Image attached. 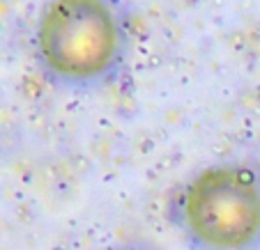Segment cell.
<instances>
[{
    "label": "cell",
    "instance_id": "6da1fadb",
    "mask_svg": "<svg viewBox=\"0 0 260 250\" xmlns=\"http://www.w3.org/2000/svg\"><path fill=\"white\" fill-rule=\"evenodd\" d=\"M127 32L113 0H46L35 25V55L51 83L90 90L124 62Z\"/></svg>",
    "mask_w": 260,
    "mask_h": 250
},
{
    "label": "cell",
    "instance_id": "277c9868",
    "mask_svg": "<svg viewBox=\"0 0 260 250\" xmlns=\"http://www.w3.org/2000/svg\"><path fill=\"white\" fill-rule=\"evenodd\" d=\"M258 168H260V165H258Z\"/></svg>",
    "mask_w": 260,
    "mask_h": 250
},
{
    "label": "cell",
    "instance_id": "3957f363",
    "mask_svg": "<svg viewBox=\"0 0 260 250\" xmlns=\"http://www.w3.org/2000/svg\"><path fill=\"white\" fill-rule=\"evenodd\" d=\"M108 250H159V248H154V245H150V243H120Z\"/></svg>",
    "mask_w": 260,
    "mask_h": 250
},
{
    "label": "cell",
    "instance_id": "7a4b0ae2",
    "mask_svg": "<svg viewBox=\"0 0 260 250\" xmlns=\"http://www.w3.org/2000/svg\"><path fill=\"white\" fill-rule=\"evenodd\" d=\"M171 221L193 250H260V168L205 165L177 188Z\"/></svg>",
    "mask_w": 260,
    "mask_h": 250
}]
</instances>
